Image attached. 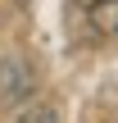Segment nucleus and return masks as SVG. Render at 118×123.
I'll list each match as a JSON object with an SVG mask.
<instances>
[{"instance_id":"obj_1","label":"nucleus","mask_w":118,"mask_h":123,"mask_svg":"<svg viewBox=\"0 0 118 123\" xmlns=\"http://www.w3.org/2000/svg\"><path fill=\"white\" fill-rule=\"evenodd\" d=\"M91 23H96V32L118 37V0H91Z\"/></svg>"},{"instance_id":"obj_2","label":"nucleus","mask_w":118,"mask_h":123,"mask_svg":"<svg viewBox=\"0 0 118 123\" xmlns=\"http://www.w3.org/2000/svg\"><path fill=\"white\" fill-rule=\"evenodd\" d=\"M18 123H59V114L50 110V105H32V110H23Z\"/></svg>"}]
</instances>
